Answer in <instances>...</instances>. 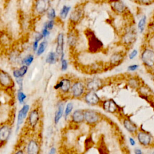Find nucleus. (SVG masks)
I'll use <instances>...</instances> for the list:
<instances>
[{"instance_id":"6e6552de","label":"nucleus","mask_w":154,"mask_h":154,"mask_svg":"<svg viewBox=\"0 0 154 154\" xmlns=\"http://www.w3.org/2000/svg\"><path fill=\"white\" fill-rule=\"evenodd\" d=\"M29 111V105L28 104H24L20 109L19 111L17 116V121H16V132L19 130V128L21 125L24 122L25 119L28 117V114Z\"/></svg>"},{"instance_id":"c85d7f7f","label":"nucleus","mask_w":154,"mask_h":154,"mask_svg":"<svg viewBox=\"0 0 154 154\" xmlns=\"http://www.w3.org/2000/svg\"><path fill=\"white\" fill-rule=\"evenodd\" d=\"M34 59V57L33 55L28 54L26 56H25L23 58V59L22 60V64L29 66L33 62Z\"/></svg>"},{"instance_id":"f03ea898","label":"nucleus","mask_w":154,"mask_h":154,"mask_svg":"<svg viewBox=\"0 0 154 154\" xmlns=\"http://www.w3.org/2000/svg\"><path fill=\"white\" fill-rule=\"evenodd\" d=\"M40 120V113L39 109L37 108L32 109L28 114L26 122L28 127L34 129L38 125Z\"/></svg>"},{"instance_id":"bb28decb","label":"nucleus","mask_w":154,"mask_h":154,"mask_svg":"<svg viewBox=\"0 0 154 154\" xmlns=\"http://www.w3.org/2000/svg\"><path fill=\"white\" fill-rule=\"evenodd\" d=\"M71 7L66 5H64L60 11V17L62 20H64L67 18L70 11L71 10Z\"/></svg>"},{"instance_id":"f8f14e48","label":"nucleus","mask_w":154,"mask_h":154,"mask_svg":"<svg viewBox=\"0 0 154 154\" xmlns=\"http://www.w3.org/2000/svg\"><path fill=\"white\" fill-rule=\"evenodd\" d=\"M64 36L63 32H60L57 37V45L55 52L60 58V61L64 59Z\"/></svg>"},{"instance_id":"39448f33","label":"nucleus","mask_w":154,"mask_h":154,"mask_svg":"<svg viewBox=\"0 0 154 154\" xmlns=\"http://www.w3.org/2000/svg\"><path fill=\"white\" fill-rule=\"evenodd\" d=\"M72 85L71 81L69 78H63L58 81V82L55 85L54 88L57 90H59L61 94H66L70 93Z\"/></svg>"},{"instance_id":"58836bf2","label":"nucleus","mask_w":154,"mask_h":154,"mask_svg":"<svg viewBox=\"0 0 154 154\" xmlns=\"http://www.w3.org/2000/svg\"><path fill=\"white\" fill-rule=\"evenodd\" d=\"M138 67H139V66L138 64H132L128 67V70L133 72V71L136 70Z\"/></svg>"},{"instance_id":"ea45409f","label":"nucleus","mask_w":154,"mask_h":154,"mask_svg":"<svg viewBox=\"0 0 154 154\" xmlns=\"http://www.w3.org/2000/svg\"><path fill=\"white\" fill-rule=\"evenodd\" d=\"M138 54V51L137 49H134L129 55V58L130 60H132L134 59L137 55Z\"/></svg>"},{"instance_id":"aec40b11","label":"nucleus","mask_w":154,"mask_h":154,"mask_svg":"<svg viewBox=\"0 0 154 154\" xmlns=\"http://www.w3.org/2000/svg\"><path fill=\"white\" fill-rule=\"evenodd\" d=\"M136 38V32L134 29H129L123 37V41L125 44L131 45L135 42Z\"/></svg>"},{"instance_id":"393cba45","label":"nucleus","mask_w":154,"mask_h":154,"mask_svg":"<svg viewBox=\"0 0 154 154\" xmlns=\"http://www.w3.org/2000/svg\"><path fill=\"white\" fill-rule=\"evenodd\" d=\"M78 40V35L76 33L72 30L70 31L67 35V43L70 47H73L76 45Z\"/></svg>"},{"instance_id":"f3484780","label":"nucleus","mask_w":154,"mask_h":154,"mask_svg":"<svg viewBox=\"0 0 154 154\" xmlns=\"http://www.w3.org/2000/svg\"><path fill=\"white\" fill-rule=\"evenodd\" d=\"M83 13L84 11L81 7H75L70 13L69 20L72 23H77L82 19L83 16Z\"/></svg>"},{"instance_id":"49530a36","label":"nucleus","mask_w":154,"mask_h":154,"mask_svg":"<svg viewBox=\"0 0 154 154\" xmlns=\"http://www.w3.org/2000/svg\"><path fill=\"white\" fill-rule=\"evenodd\" d=\"M56 149L54 147H52L51 148V149L49 150V154H55L56 153Z\"/></svg>"},{"instance_id":"ddd939ff","label":"nucleus","mask_w":154,"mask_h":154,"mask_svg":"<svg viewBox=\"0 0 154 154\" xmlns=\"http://www.w3.org/2000/svg\"><path fill=\"white\" fill-rule=\"evenodd\" d=\"M0 83L2 87L9 88L14 86V81L11 76L5 71L1 70L0 72Z\"/></svg>"},{"instance_id":"a211bd4d","label":"nucleus","mask_w":154,"mask_h":154,"mask_svg":"<svg viewBox=\"0 0 154 154\" xmlns=\"http://www.w3.org/2000/svg\"><path fill=\"white\" fill-rule=\"evenodd\" d=\"M102 85H103V83L102 80L98 78H96V79H92L89 81H88L85 84V87H86V90H87L88 91H96L102 88Z\"/></svg>"},{"instance_id":"4be33fe9","label":"nucleus","mask_w":154,"mask_h":154,"mask_svg":"<svg viewBox=\"0 0 154 154\" xmlns=\"http://www.w3.org/2000/svg\"><path fill=\"white\" fill-rule=\"evenodd\" d=\"M124 128L131 134H135L137 131V126L129 119H124L123 120Z\"/></svg>"},{"instance_id":"7c9ffc66","label":"nucleus","mask_w":154,"mask_h":154,"mask_svg":"<svg viewBox=\"0 0 154 154\" xmlns=\"http://www.w3.org/2000/svg\"><path fill=\"white\" fill-rule=\"evenodd\" d=\"M17 98L20 104H23L25 99H26V95L23 92L22 90H19L17 93Z\"/></svg>"},{"instance_id":"2f4dec72","label":"nucleus","mask_w":154,"mask_h":154,"mask_svg":"<svg viewBox=\"0 0 154 154\" xmlns=\"http://www.w3.org/2000/svg\"><path fill=\"white\" fill-rule=\"evenodd\" d=\"M73 108V103L69 102L67 103L65 109H64V116L65 119H66L69 116V114L72 112Z\"/></svg>"},{"instance_id":"473e14b6","label":"nucleus","mask_w":154,"mask_h":154,"mask_svg":"<svg viewBox=\"0 0 154 154\" xmlns=\"http://www.w3.org/2000/svg\"><path fill=\"white\" fill-rule=\"evenodd\" d=\"M54 24H55V20H48V21H46L44 23L43 28L50 31V30L53 29Z\"/></svg>"},{"instance_id":"412c9836","label":"nucleus","mask_w":154,"mask_h":154,"mask_svg":"<svg viewBox=\"0 0 154 154\" xmlns=\"http://www.w3.org/2000/svg\"><path fill=\"white\" fill-rule=\"evenodd\" d=\"M64 104L63 102H60L57 106V110L54 116V123L58 124L64 114Z\"/></svg>"},{"instance_id":"09e8293b","label":"nucleus","mask_w":154,"mask_h":154,"mask_svg":"<svg viewBox=\"0 0 154 154\" xmlns=\"http://www.w3.org/2000/svg\"><path fill=\"white\" fill-rule=\"evenodd\" d=\"M152 154H154V150L152 152Z\"/></svg>"},{"instance_id":"f257e3e1","label":"nucleus","mask_w":154,"mask_h":154,"mask_svg":"<svg viewBox=\"0 0 154 154\" xmlns=\"http://www.w3.org/2000/svg\"><path fill=\"white\" fill-rule=\"evenodd\" d=\"M86 90L85 84L81 81H77L73 83L71 90H70V94L73 98L79 99L81 97L84 96L85 94V90Z\"/></svg>"},{"instance_id":"1a4fd4ad","label":"nucleus","mask_w":154,"mask_h":154,"mask_svg":"<svg viewBox=\"0 0 154 154\" xmlns=\"http://www.w3.org/2000/svg\"><path fill=\"white\" fill-rule=\"evenodd\" d=\"M141 60L149 67L154 66V51L150 49L144 50L141 54Z\"/></svg>"},{"instance_id":"7ed1b4c3","label":"nucleus","mask_w":154,"mask_h":154,"mask_svg":"<svg viewBox=\"0 0 154 154\" xmlns=\"http://www.w3.org/2000/svg\"><path fill=\"white\" fill-rule=\"evenodd\" d=\"M51 0H35L34 4V11L38 15L48 13L51 8Z\"/></svg>"},{"instance_id":"a18cd8bd","label":"nucleus","mask_w":154,"mask_h":154,"mask_svg":"<svg viewBox=\"0 0 154 154\" xmlns=\"http://www.w3.org/2000/svg\"><path fill=\"white\" fill-rule=\"evenodd\" d=\"M137 1L139 2H141L142 4H145L150 3L152 1V0H137Z\"/></svg>"},{"instance_id":"20e7f679","label":"nucleus","mask_w":154,"mask_h":154,"mask_svg":"<svg viewBox=\"0 0 154 154\" xmlns=\"http://www.w3.org/2000/svg\"><path fill=\"white\" fill-rule=\"evenodd\" d=\"M100 114L92 109L84 110V119L85 122L88 125H95L100 120Z\"/></svg>"},{"instance_id":"e433bc0d","label":"nucleus","mask_w":154,"mask_h":154,"mask_svg":"<svg viewBox=\"0 0 154 154\" xmlns=\"http://www.w3.org/2000/svg\"><path fill=\"white\" fill-rule=\"evenodd\" d=\"M16 82L17 83V84L19 86V90H22L23 89V78H16L15 79Z\"/></svg>"},{"instance_id":"cd10ccee","label":"nucleus","mask_w":154,"mask_h":154,"mask_svg":"<svg viewBox=\"0 0 154 154\" xmlns=\"http://www.w3.org/2000/svg\"><path fill=\"white\" fill-rule=\"evenodd\" d=\"M48 46V42L46 40H43L40 43L37 51H36V55L37 56H40L44 53Z\"/></svg>"},{"instance_id":"a878e982","label":"nucleus","mask_w":154,"mask_h":154,"mask_svg":"<svg viewBox=\"0 0 154 154\" xmlns=\"http://www.w3.org/2000/svg\"><path fill=\"white\" fill-rule=\"evenodd\" d=\"M59 58L55 52L51 51L48 54L46 57V62L49 64H54L57 62Z\"/></svg>"},{"instance_id":"37998d69","label":"nucleus","mask_w":154,"mask_h":154,"mask_svg":"<svg viewBox=\"0 0 154 154\" xmlns=\"http://www.w3.org/2000/svg\"><path fill=\"white\" fill-rule=\"evenodd\" d=\"M13 154H26V153H25V151L22 149L19 148L15 150Z\"/></svg>"},{"instance_id":"b1692460","label":"nucleus","mask_w":154,"mask_h":154,"mask_svg":"<svg viewBox=\"0 0 154 154\" xmlns=\"http://www.w3.org/2000/svg\"><path fill=\"white\" fill-rule=\"evenodd\" d=\"M28 69V66L25 65H22L19 69L13 70V75L15 78V79L23 78L25 75V74L27 73Z\"/></svg>"},{"instance_id":"0eeeda50","label":"nucleus","mask_w":154,"mask_h":154,"mask_svg":"<svg viewBox=\"0 0 154 154\" xmlns=\"http://www.w3.org/2000/svg\"><path fill=\"white\" fill-rule=\"evenodd\" d=\"M26 154H40V144L37 139L31 138L28 140L25 150Z\"/></svg>"},{"instance_id":"79ce46f5","label":"nucleus","mask_w":154,"mask_h":154,"mask_svg":"<svg viewBox=\"0 0 154 154\" xmlns=\"http://www.w3.org/2000/svg\"><path fill=\"white\" fill-rule=\"evenodd\" d=\"M39 42H37V41H35L34 40L33 43H32V50L34 51H35L36 52V51H37L38 49V46H39Z\"/></svg>"},{"instance_id":"a19ab883","label":"nucleus","mask_w":154,"mask_h":154,"mask_svg":"<svg viewBox=\"0 0 154 154\" xmlns=\"http://www.w3.org/2000/svg\"><path fill=\"white\" fill-rule=\"evenodd\" d=\"M43 36L42 34V32H38L35 34V37H34V40L35 41H37V42H40V40H42L43 38Z\"/></svg>"},{"instance_id":"c9c22d12","label":"nucleus","mask_w":154,"mask_h":154,"mask_svg":"<svg viewBox=\"0 0 154 154\" xmlns=\"http://www.w3.org/2000/svg\"><path fill=\"white\" fill-rule=\"evenodd\" d=\"M129 84L132 87H137L138 85V81L135 78H131L129 81Z\"/></svg>"},{"instance_id":"c03bdc74","label":"nucleus","mask_w":154,"mask_h":154,"mask_svg":"<svg viewBox=\"0 0 154 154\" xmlns=\"http://www.w3.org/2000/svg\"><path fill=\"white\" fill-rule=\"evenodd\" d=\"M129 143L132 146H134L135 145V140L132 138V137H129Z\"/></svg>"},{"instance_id":"2eb2a0df","label":"nucleus","mask_w":154,"mask_h":154,"mask_svg":"<svg viewBox=\"0 0 154 154\" xmlns=\"http://www.w3.org/2000/svg\"><path fill=\"white\" fill-rule=\"evenodd\" d=\"M110 5L114 11L119 14L125 13L127 9L126 5L121 0H111L110 1Z\"/></svg>"},{"instance_id":"6ab92c4d","label":"nucleus","mask_w":154,"mask_h":154,"mask_svg":"<svg viewBox=\"0 0 154 154\" xmlns=\"http://www.w3.org/2000/svg\"><path fill=\"white\" fill-rule=\"evenodd\" d=\"M72 122L76 125L80 124L85 122L84 119V110L76 109L73 111L71 116Z\"/></svg>"},{"instance_id":"4c0bfd02","label":"nucleus","mask_w":154,"mask_h":154,"mask_svg":"<svg viewBox=\"0 0 154 154\" xmlns=\"http://www.w3.org/2000/svg\"><path fill=\"white\" fill-rule=\"evenodd\" d=\"M41 32H42V35H43L44 38H46V37H48L50 35V33H51L49 30H48V29H47L46 28H43Z\"/></svg>"},{"instance_id":"dca6fc26","label":"nucleus","mask_w":154,"mask_h":154,"mask_svg":"<svg viewBox=\"0 0 154 154\" xmlns=\"http://www.w3.org/2000/svg\"><path fill=\"white\" fill-rule=\"evenodd\" d=\"M137 137L140 144L143 146H149L152 141L151 135L144 131H139L137 132Z\"/></svg>"},{"instance_id":"5701e85b","label":"nucleus","mask_w":154,"mask_h":154,"mask_svg":"<svg viewBox=\"0 0 154 154\" xmlns=\"http://www.w3.org/2000/svg\"><path fill=\"white\" fill-rule=\"evenodd\" d=\"M124 58V55L120 52L114 53L110 57V63L112 66H117L120 64Z\"/></svg>"},{"instance_id":"9b49d317","label":"nucleus","mask_w":154,"mask_h":154,"mask_svg":"<svg viewBox=\"0 0 154 154\" xmlns=\"http://www.w3.org/2000/svg\"><path fill=\"white\" fill-rule=\"evenodd\" d=\"M84 99L87 104L92 106L97 105L101 102L100 97L95 91H88L84 94Z\"/></svg>"},{"instance_id":"9d476101","label":"nucleus","mask_w":154,"mask_h":154,"mask_svg":"<svg viewBox=\"0 0 154 154\" xmlns=\"http://www.w3.org/2000/svg\"><path fill=\"white\" fill-rule=\"evenodd\" d=\"M88 40L89 50L91 52H96L100 50L103 46L101 41L99 40L94 34H92V32H90V34L88 35Z\"/></svg>"},{"instance_id":"72a5a7b5","label":"nucleus","mask_w":154,"mask_h":154,"mask_svg":"<svg viewBox=\"0 0 154 154\" xmlns=\"http://www.w3.org/2000/svg\"><path fill=\"white\" fill-rule=\"evenodd\" d=\"M56 11L55 8H51L47 13V16L49 20H54L56 18Z\"/></svg>"},{"instance_id":"4468645a","label":"nucleus","mask_w":154,"mask_h":154,"mask_svg":"<svg viewBox=\"0 0 154 154\" xmlns=\"http://www.w3.org/2000/svg\"><path fill=\"white\" fill-rule=\"evenodd\" d=\"M102 107L103 109L109 113L114 114L118 110L119 106L113 99H108L102 102Z\"/></svg>"},{"instance_id":"423d86ee","label":"nucleus","mask_w":154,"mask_h":154,"mask_svg":"<svg viewBox=\"0 0 154 154\" xmlns=\"http://www.w3.org/2000/svg\"><path fill=\"white\" fill-rule=\"evenodd\" d=\"M12 132L11 125L9 123L1 124L0 128V140L1 147L9 140Z\"/></svg>"},{"instance_id":"c756f323","label":"nucleus","mask_w":154,"mask_h":154,"mask_svg":"<svg viewBox=\"0 0 154 154\" xmlns=\"http://www.w3.org/2000/svg\"><path fill=\"white\" fill-rule=\"evenodd\" d=\"M146 22V16H143L140 19V20L138 21V29L140 32H143V31L144 30Z\"/></svg>"},{"instance_id":"f704fd0d","label":"nucleus","mask_w":154,"mask_h":154,"mask_svg":"<svg viewBox=\"0 0 154 154\" xmlns=\"http://www.w3.org/2000/svg\"><path fill=\"white\" fill-rule=\"evenodd\" d=\"M68 68V63L66 59H63L61 61V70L62 71H66Z\"/></svg>"},{"instance_id":"de8ad7c7","label":"nucleus","mask_w":154,"mask_h":154,"mask_svg":"<svg viewBox=\"0 0 154 154\" xmlns=\"http://www.w3.org/2000/svg\"><path fill=\"white\" fill-rule=\"evenodd\" d=\"M134 153L135 154H143V152L141 149L137 148L134 150Z\"/></svg>"}]
</instances>
